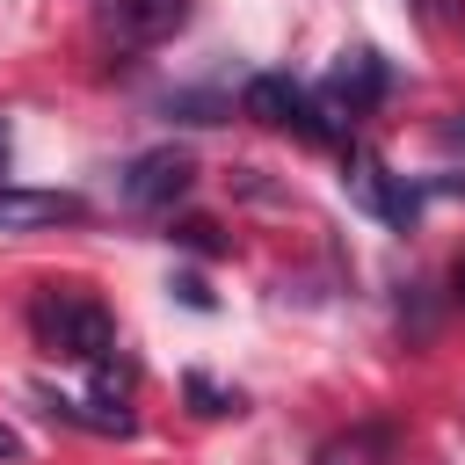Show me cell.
Here are the masks:
<instances>
[{
  "mask_svg": "<svg viewBox=\"0 0 465 465\" xmlns=\"http://www.w3.org/2000/svg\"><path fill=\"white\" fill-rule=\"evenodd\" d=\"M29 334H36V349L58 356V363H94V356L116 349V320H109V305L87 298V291H36Z\"/></svg>",
  "mask_w": 465,
  "mask_h": 465,
  "instance_id": "1",
  "label": "cell"
},
{
  "mask_svg": "<svg viewBox=\"0 0 465 465\" xmlns=\"http://www.w3.org/2000/svg\"><path fill=\"white\" fill-rule=\"evenodd\" d=\"M240 109H247L254 124H269V131H298L305 145H334V138H341V124L320 109V94H305L291 73H254V80L240 87Z\"/></svg>",
  "mask_w": 465,
  "mask_h": 465,
  "instance_id": "2",
  "label": "cell"
},
{
  "mask_svg": "<svg viewBox=\"0 0 465 465\" xmlns=\"http://www.w3.org/2000/svg\"><path fill=\"white\" fill-rule=\"evenodd\" d=\"M385 94H392V65H385L371 44L341 51V58H334V73L320 80V109H327L334 124H356V116H371Z\"/></svg>",
  "mask_w": 465,
  "mask_h": 465,
  "instance_id": "3",
  "label": "cell"
},
{
  "mask_svg": "<svg viewBox=\"0 0 465 465\" xmlns=\"http://www.w3.org/2000/svg\"><path fill=\"white\" fill-rule=\"evenodd\" d=\"M124 203L131 211H174L189 189H196V160L182 153V145H153V153H138L131 167H124Z\"/></svg>",
  "mask_w": 465,
  "mask_h": 465,
  "instance_id": "4",
  "label": "cell"
},
{
  "mask_svg": "<svg viewBox=\"0 0 465 465\" xmlns=\"http://www.w3.org/2000/svg\"><path fill=\"white\" fill-rule=\"evenodd\" d=\"M341 182H349V196H356L363 211H378L392 232H414V218H421V196H429V189H414L407 174H392V167H385V160H371V153H349V174H341Z\"/></svg>",
  "mask_w": 465,
  "mask_h": 465,
  "instance_id": "5",
  "label": "cell"
},
{
  "mask_svg": "<svg viewBox=\"0 0 465 465\" xmlns=\"http://www.w3.org/2000/svg\"><path fill=\"white\" fill-rule=\"evenodd\" d=\"M87 196L80 189H15L0 182V232H44V225H80Z\"/></svg>",
  "mask_w": 465,
  "mask_h": 465,
  "instance_id": "6",
  "label": "cell"
},
{
  "mask_svg": "<svg viewBox=\"0 0 465 465\" xmlns=\"http://www.w3.org/2000/svg\"><path fill=\"white\" fill-rule=\"evenodd\" d=\"M102 22H109L116 44L145 51V44H167L189 22V0H102Z\"/></svg>",
  "mask_w": 465,
  "mask_h": 465,
  "instance_id": "7",
  "label": "cell"
},
{
  "mask_svg": "<svg viewBox=\"0 0 465 465\" xmlns=\"http://www.w3.org/2000/svg\"><path fill=\"white\" fill-rule=\"evenodd\" d=\"M36 407H44L51 421H65V429H87V436H131V414H124V407L65 400V392H51V385H36Z\"/></svg>",
  "mask_w": 465,
  "mask_h": 465,
  "instance_id": "8",
  "label": "cell"
},
{
  "mask_svg": "<svg viewBox=\"0 0 465 465\" xmlns=\"http://www.w3.org/2000/svg\"><path fill=\"white\" fill-rule=\"evenodd\" d=\"M182 392L196 400V414H240V392H218L203 371H189V378H182Z\"/></svg>",
  "mask_w": 465,
  "mask_h": 465,
  "instance_id": "9",
  "label": "cell"
},
{
  "mask_svg": "<svg viewBox=\"0 0 465 465\" xmlns=\"http://www.w3.org/2000/svg\"><path fill=\"white\" fill-rule=\"evenodd\" d=\"M167 240H182L189 254H225V240H218L211 218H182V225H167Z\"/></svg>",
  "mask_w": 465,
  "mask_h": 465,
  "instance_id": "10",
  "label": "cell"
},
{
  "mask_svg": "<svg viewBox=\"0 0 465 465\" xmlns=\"http://www.w3.org/2000/svg\"><path fill=\"white\" fill-rule=\"evenodd\" d=\"M182 109V124H218V116H232L225 102H211V94H167V116Z\"/></svg>",
  "mask_w": 465,
  "mask_h": 465,
  "instance_id": "11",
  "label": "cell"
},
{
  "mask_svg": "<svg viewBox=\"0 0 465 465\" xmlns=\"http://www.w3.org/2000/svg\"><path fill=\"white\" fill-rule=\"evenodd\" d=\"M363 450H385V429H363V436H349V443H327L320 465H349V458H363Z\"/></svg>",
  "mask_w": 465,
  "mask_h": 465,
  "instance_id": "12",
  "label": "cell"
},
{
  "mask_svg": "<svg viewBox=\"0 0 465 465\" xmlns=\"http://www.w3.org/2000/svg\"><path fill=\"white\" fill-rule=\"evenodd\" d=\"M167 291H174V298H182L189 312H211V291H203V276H174Z\"/></svg>",
  "mask_w": 465,
  "mask_h": 465,
  "instance_id": "13",
  "label": "cell"
},
{
  "mask_svg": "<svg viewBox=\"0 0 465 465\" xmlns=\"http://www.w3.org/2000/svg\"><path fill=\"white\" fill-rule=\"evenodd\" d=\"M436 138H443L450 153H465V109H458V116H443V124H436Z\"/></svg>",
  "mask_w": 465,
  "mask_h": 465,
  "instance_id": "14",
  "label": "cell"
},
{
  "mask_svg": "<svg viewBox=\"0 0 465 465\" xmlns=\"http://www.w3.org/2000/svg\"><path fill=\"white\" fill-rule=\"evenodd\" d=\"M429 196H458V203H465V174H436V182H429Z\"/></svg>",
  "mask_w": 465,
  "mask_h": 465,
  "instance_id": "15",
  "label": "cell"
},
{
  "mask_svg": "<svg viewBox=\"0 0 465 465\" xmlns=\"http://www.w3.org/2000/svg\"><path fill=\"white\" fill-rule=\"evenodd\" d=\"M0 465H22V436H15L7 421H0Z\"/></svg>",
  "mask_w": 465,
  "mask_h": 465,
  "instance_id": "16",
  "label": "cell"
},
{
  "mask_svg": "<svg viewBox=\"0 0 465 465\" xmlns=\"http://www.w3.org/2000/svg\"><path fill=\"white\" fill-rule=\"evenodd\" d=\"M458 7H465V0H421V15H436V22H443V15H458Z\"/></svg>",
  "mask_w": 465,
  "mask_h": 465,
  "instance_id": "17",
  "label": "cell"
},
{
  "mask_svg": "<svg viewBox=\"0 0 465 465\" xmlns=\"http://www.w3.org/2000/svg\"><path fill=\"white\" fill-rule=\"evenodd\" d=\"M450 298L465 305V254H458V269H450Z\"/></svg>",
  "mask_w": 465,
  "mask_h": 465,
  "instance_id": "18",
  "label": "cell"
},
{
  "mask_svg": "<svg viewBox=\"0 0 465 465\" xmlns=\"http://www.w3.org/2000/svg\"><path fill=\"white\" fill-rule=\"evenodd\" d=\"M7 153H15V131H7V116H0V174H7Z\"/></svg>",
  "mask_w": 465,
  "mask_h": 465,
  "instance_id": "19",
  "label": "cell"
}]
</instances>
